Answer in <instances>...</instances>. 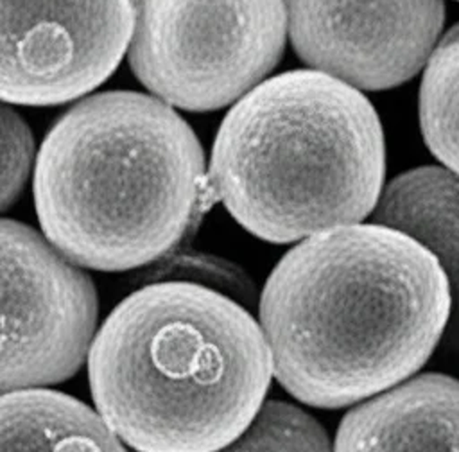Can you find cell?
Masks as SVG:
<instances>
[{
    "instance_id": "1",
    "label": "cell",
    "mask_w": 459,
    "mask_h": 452,
    "mask_svg": "<svg viewBox=\"0 0 459 452\" xmlns=\"http://www.w3.org/2000/svg\"><path fill=\"white\" fill-rule=\"evenodd\" d=\"M439 260L384 224L305 239L267 276L258 317L278 384L296 400L341 409L414 375L452 316Z\"/></svg>"
},
{
    "instance_id": "2",
    "label": "cell",
    "mask_w": 459,
    "mask_h": 452,
    "mask_svg": "<svg viewBox=\"0 0 459 452\" xmlns=\"http://www.w3.org/2000/svg\"><path fill=\"white\" fill-rule=\"evenodd\" d=\"M273 357L231 298L185 282L142 285L104 319L88 355L97 413L136 452H217L265 404Z\"/></svg>"
},
{
    "instance_id": "3",
    "label": "cell",
    "mask_w": 459,
    "mask_h": 452,
    "mask_svg": "<svg viewBox=\"0 0 459 452\" xmlns=\"http://www.w3.org/2000/svg\"><path fill=\"white\" fill-rule=\"evenodd\" d=\"M208 192L201 142L167 102L104 91L72 106L34 165L47 240L86 269L127 271L172 251Z\"/></svg>"
},
{
    "instance_id": "4",
    "label": "cell",
    "mask_w": 459,
    "mask_h": 452,
    "mask_svg": "<svg viewBox=\"0 0 459 452\" xmlns=\"http://www.w3.org/2000/svg\"><path fill=\"white\" fill-rule=\"evenodd\" d=\"M385 142L373 104L317 70L265 79L222 118L208 188L255 237L290 244L373 213Z\"/></svg>"
},
{
    "instance_id": "5",
    "label": "cell",
    "mask_w": 459,
    "mask_h": 452,
    "mask_svg": "<svg viewBox=\"0 0 459 452\" xmlns=\"http://www.w3.org/2000/svg\"><path fill=\"white\" fill-rule=\"evenodd\" d=\"M133 7L131 70L172 108L204 113L235 104L285 48L283 0H133Z\"/></svg>"
},
{
    "instance_id": "6",
    "label": "cell",
    "mask_w": 459,
    "mask_h": 452,
    "mask_svg": "<svg viewBox=\"0 0 459 452\" xmlns=\"http://www.w3.org/2000/svg\"><path fill=\"white\" fill-rule=\"evenodd\" d=\"M2 253V393L36 389L74 377L97 335L91 278L47 237L4 217Z\"/></svg>"
},
{
    "instance_id": "7",
    "label": "cell",
    "mask_w": 459,
    "mask_h": 452,
    "mask_svg": "<svg viewBox=\"0 0 459 452\" xmlns=\"http://www.w3.org/2000/svg\"><path fill=\"white\" fill-rule=\"evenodd\" d=\"M133 29V0H2V100L52 106L90 93L117 70Z\"/></svg>"
},
{
    "instance_id": "8",
    "label": "cell",
    "mask_w": 459,
    "mask_h": 452,
    "mask_svg": "<svg viewBox=\"0 0 459 452\" xmlns=\"http://www.w3.org/2000/svg\"><path fill=\"white\" fill-rule=\"evenodd\" d=\"M287 34L312 70L357 90H387L425 68L441 39L443 0H283Z\"/></svg>"
},
{
    "instance_id": "9",
    "label": "cell",
    "mask_w": 459,
    "mask_h": 452,
    "mask_svg": "<svg viewBox=\"0 0 459 452\" xmlns=\"http://www.w3.org/2000/svg\"><path fill=\"white\" fill-rule=\"evenodd\" d=\"M333 452H459V380L423 373L355 404Z\"/></svg>"
},
{
    "instance_id": "10",
    "label": "cell",
    "mask_w": 459,
    "mask_h": 452,
    "mask_svg": "<svg viewBox=\"0 0 459 452\" xmlns=\"http://www.w3.org/2000/svg\"><path fill=\"white\" fill-rule=\"evenodd\" d=\"M425 246L445 269L452 289V323L459 332V174L423 165L393 178L371 213Z\"/></svg>"
},
{
    "instance_id": "11",
    "label": "cell",
    "mask_w": 459,
    "mask_h": 452,
    "mask_svg": "<svg viewBox=\"0 0 459 452\" xmlns=\"http://www.w3.org/2000/svg\"><path fill=\"white\" fill-rule=\"evenodd\" d=\"M2 452H127L104 418L47 387L2 393Z\"/></svg>"
},
{
    "instance_id": "12",
    "label": "cell",
    "mask_w": 459,
    "mask_h": 452,
    "mask_svg": "<svg viewBox=\"0 0 459 452\" xmlns=\"http://www.w3.org/2000/svg\"><path fill=\"white\" fill-rule=\"evenodd\" d=\"M418 115L429 151L459 174V22L441 36L423 68Z\"/></svg>"
},
{
    "instance_id": "13",
    "label": "cell",
    "mask_w": 459,
    "mask_h": 452,
    "mask_svg": "<svg viewBox=\"0 0 459 452\" xmlns=\"http://www.w3.org/2000/svg\"><path fill=\"white\" fill-rule=\"evenodd\" d=\"M217 452H333L325 427L301 407L265 400L251 425Z\"/></svg>"
},
{
    "instance_id": "14",
    "label": "cell",
    "mask_w": 459,
    "mask_h": 452,
    "mask_svg": "<svg viewBox=\"0 0 459 452\" xmlns=\"http://www.w3.org/2000/svg\"><path fill=\"white\" fill-rule=\"evenodd\" d=\"M143 285L158 282H185L217 291L246 309L260 301L249 274L237 264L199 251H170L142 276Z\"/></svg>"
},
{
    "instance_id": "15",
    "label": "cell",
    "mask_w": 459,
    "mask_h": 452,
    "mask_svg": "<svg viewBox=\"0 0 459 452\" xmlns=\"http://www.w3.org/2000/svg\"><path fill=\"white\" fill-rule=\"evenodd\" d=\"M0 124V210L5 212L18 199L29 179L34 161V140L23 117L11 109L7 102L2 106Z\"/></svg>"
}]
</instances>
